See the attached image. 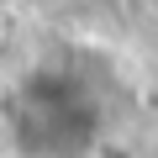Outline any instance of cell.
<instances>
[{"label": "cell", "mask_w": 158, "mask_h": 158, "mask_svg": "<svg viewBox=\"0 0 158 158\" xmlns=\"http://www.w3.org/2000/svg\"><path fill=\"white\" fill-rule=\"evenodd\" d=\"M11 132L27 158H79L95 142V116L69 85L32 79L11 100Z\"/></svg>", "instance_id": "1"}]
</instances>
